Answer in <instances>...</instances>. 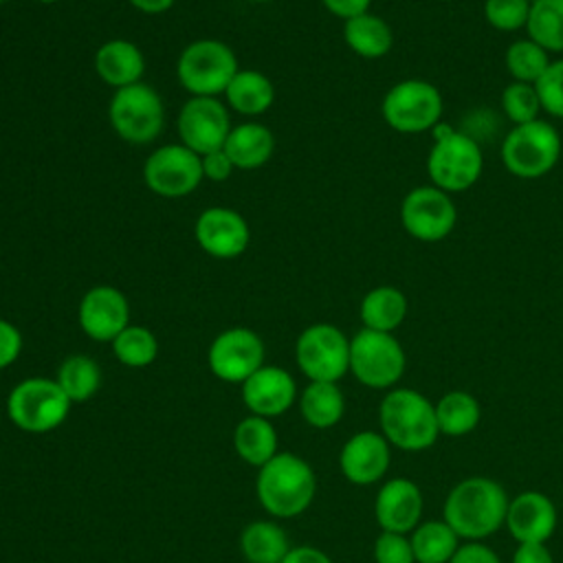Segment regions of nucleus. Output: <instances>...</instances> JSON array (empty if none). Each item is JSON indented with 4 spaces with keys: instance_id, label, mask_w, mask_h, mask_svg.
Instances as JSON below:
<instances>
[{
    "instance_id": "nucleus-13",
    "label": "nucleus",
    "mask_w": 563,
    "mask_h": 563,
    "mask_svg": "<svg viewBox=\"0 0 563 563\" xmlns=\"http://www.w3.org/2000/svg\"><path fill=\"white\" fill-rule=\"evenodd\" d=\"M143 178L158 196H187L202 180V158L185 145H163L147 156Z\"/></svg>"
},
{
    "instance_id": "nucleus-35",
    "label": "nucleus",
    "mask_w": 563,
    "mask_h": 563,
    "mask_svg": "<svg viewBox=\"0 0 563 563\" xmlns=\"http://www.w3.org/2000/svg\"><path fill=\"white\" fill-rule=\"evenodd\" d=\"M114 356L128 367H145L158 354L156 336L143 325H128L112 341Z\"/></svg>"
},
{
    "instance_id": "nucleus-38",
    "label": "nucleus",
    "mask_w": 563,
    "mask_h": 563,
    "mask_svg": "<svg viewBox=\"0 0 563 563\" xmlns=\"http://www.w3.org/2000/svg\"><path fill=\"white\" fill-rule=\"evenodd\" d=\"M534 88L539 92L541 108L548 114L563 119V59L550 62V66L539 77Z\"/></svg>"
},
{
    "instance_id": "nucleus-20",
    "label": "nucleus",
    "mask_w": 563,
    "mask_h": 563,
    "mask_svg": "<svg viewBox=\"0 0 563 563\" xmlns=\"http://www.w3.org/2000/svg\"><path fill=\"white\" fill-rule=\"evenodd\" d=\"M517 543H545L556 528V508L539 490H523L508 504L506 523Z\"/></svg>"
},
{
    "instance_id": "nucleus-40",
    "label": "nucleus",
    "mask_w": 563,
    "mask_h": 563,
    "mask_svg": "<svg viewBox=\"0 0 563 563\" xmlns=\"http://www.w3.org/2000/svg\"><path fill=\"white\" fill-rule=\"evenodd\" d=\"M20 350H22L20 330L13 323L0 319V369L9 367L20 356Z\"/></svg>"
},
{
    "instance_id": "nucleus-44",
    "label": "nucleus",
    "mask_w": 563,
    "mask_h": 563,
    "mask_svg": "<svg viewBox=\"0 0 563 563\" xmlns=\"http://www.w3.org/2000/svg\"><path fill=\"white\" fill-rule=\"evenodd\" d=\"M321 2H323V7H325L332 15L343 18V20H350V18H354V15L367 13L372 0H321Z\"/></svg>"
},
{
    "instance_id": "nucleus-45",
    "label": "nucleus",
    "mask_w": 563,
    "mask_h": 563,
    "mask_svg": "<svg viewBox=\"0 0 563 563\" xmlns=\"http://www.w3.org/2000/svg\"><path fill=\"white\" fill-rule=\"evenodd\" d=\"M282 563H332V559L312 545H297L290 548Z\"/></svg>"
},
{
    "instance_id": "nucleus-1",
    "label": "nucleus",
    "mask_w": 563,
    "mask_h": 563,
    "mask_svg": "<svg viewBox=\"0 0 563 563\" xmlns=\"http://www.w3.org/2000/svg\"><path fill=\"white\" fill-rule=\"evenodd\" d=\"M508 495L490 477L473 475L457 482L444 501V521L460 539L482 541L506 523Z\"/></svg>"
},
{
    "instance_id": "nucleus-49",
    "label": "nucleus",
    "mask_w": 563,
    "mask_h": 563,
    "mask_svg": "<svg viewBox=\"0 0 563 563\" xmlns=\"http://www.w3.org/2000/svg\"><path fill=\"white\" fill-rule=\"evenodd\" d=\"M0 2H4V0H0Z\"/></svg>"
},
{
    "instance_id": "nucleus-24",
    "label": "nucleus",
    "mask_w": 563,
    "mask_h": 563,
    "mask_svg": "<svg viewBox=\"0 0 563 563\" xmlns=\"http://www.w3.org/2000/svg\"><path fill=\"white\" fill-rule=\"evenodd\" d=\"M407 317V297L396 286H376L361 301V321L367 330L394 332Z\"/></svg>"
},
{
    "instance_id": "nucleus-19",
    "label": "nucleus",
    "mask_w": 563,
    "mask_h": 563,
    "mask_svg": "<svg viewBox=\"0 0 563 563\" xmlns=\"http://www.w3.org/2000/svg\"><path fill=\"white\" fill-rule=\"evenodd\" d=\"M295 378L277 365H262L242 383V400L253 416L275 418L295 402Z\"/></svg>"
},
{
    "instance_id": "nucleus-4",
    "label": "nucleus",
    "mask_w": 563,
    "mask_h": 563,
    "mask_svg": "<svg viewBox=\"0 0 563 563\" xmlns=\"http://www.w3.org/2000/svg\"><path fill=\"white\" fill-rule=\"evenodd\" d=\"M433 130V145L427 156V174L433 187L446 194L471 189L484 169V156L477 141L444 123H438Z\"/></svg>"
},
{
    "instance_id": "nucleus-21",
    "label": "nucleus",
    "mask_w": 563,
    "mask_h": 563,
    "mask_svg": "<svg viewBox=\"0 0 563 563\" xmlns=\"http://www.w3.org/2000/svg\"><path fill=\"white\" fill-rule=\"evenodd\" d=\"M422 493L416 482L405 477L387 479L374 501V515L383 530L387 532H411L422 517Z\"/></svg>"
},
{
    "instance_id": "nucleus-39",
    "label": "nucleus",
    "mask_w": 563,
    "mask_h": 563,
    "mask_svg": "<svg viewBox=\"0 0 563 563\" xmlns=\"http://www.w3.org/2000/svg\"><path fill=\"white\" fill-rule=\"evenodd\" d=\"M374 561L376 563H416L411 539L402 532L383 530L374 543Z\"/></svg>"
},
{
    "instance_id": "nucleus-12",
    "label": "nucleus",
    "mask_w": 563,
    "mask_h": 563,
    "mask_svg": "<svg viewBox=\"0 0 563 563\" xmlns=\"http://www.w3.org/2000/svg\"><path fill=\"white\" fill-rule=\"evenodd\" d=\"M405 231L420 242H440L457 224V209L451 196L433 185L413 187L400 205Z\"/></svg>"
},
{
    "instance_id": "nucleus-6",
    "label": "nucleus",
    "mask_w": 563,
    "mask_h": 563,
    "mask_svg": "<svg viewBox=\"0 0 563 563\" xmlns=\"http://www.w3.org/2000/svg\"><path fill=\"white\" fill-rule=\"evenodd\" d=\"M70 400L53 378H26L20 380L9 398H7V413L11 422L29 433H46L57 429L68 411Z\"/></svg>"
},
{
    "instance_id": "nucleus-26",
    "label": "nucleus",
    "mask_w": 563,
    "mask_h": 563,
    "mask_svg": "<svg viewBox=\"0 0 563 563\" xmlns=\"http://www.w3.org/2000/svg\"><path fill=\"white\" fill-rule=\"evenodd\" d=\"M299 411L303 420L314 429L334 427L345 411V398L336 383L310 380L299 396Z\"/></svg>"
},
{
    "instance_id": "nucleus-15",
    "label": "nucleus",
    "mask_w": 563,
    "mask_h": 563,
    "mask_svg": "<svg viewBox=\"0 0 563 563\" xmlns=\"http://www.w3.org/2000/svg\"><path fill=\"white\" fill-rule=\"evenodd\" d=\"M231 132L227 108L216 97H191L178 114V134L196 154L220 150Z\"/></svg>"
},
{
    "instance_id": "nucleus-8",
    "label": "nucleus",
    "mask_w": 563,
    "mask_h": 563,
    "mask_svg": "<svg viewBox=\"0 0 563 563\" xmlns=\"http://www.w3.org/2000/svg\"><path fill=\"white\" fill-rule=\"evenodd\" d=\"M238 73L233 51L218 40L191 42L178 57L176 75L194 97H213L227 90Z\"/></svg>"
},
{
    "instance_id": "nucleus-27",
    "label": "nucleus",
    "mask_w": 563,
    "mask_h": 563,
    "mask_svg": "<svg viewBox=\"0 0 563 563\" xmlns=\"http://www.w3.org/2000/svg\"><path fill=\"white\" fill-rule=\"evenodd\" d=\"M345 44L361 57L376 59L389 53L394 44V35L389 24L372 13H361L350 20H345L343 26Z\"/></svg>"
},
{
    "instance_id": "nucleus-48",
    "label": "nucleus",
    "mask_w": 563,
    "mask_h": 563,
    "mask_svg": "<svg viewBox=\"0 0 563 563\" xmlns=\"http://www.w3.org/2000/svg\"><path fill=\"white\" fill-rule=\"evenodd\" d=\"M251 2H266V0H251Z\"/></svg>"
},
{
    "instance_id": "nucleus-43",
    "label": "nucleus",
    "mask_w": 563,
    "mask_h": 563,
    "mask_svg": "<svg viewBox=\"0 0 563 563\" xmlns=\"http://www.w3.org/2000/svg\"><path fill=\"white\" fill-rule=\"evenodd\" d=\"M512 563H554L545 543H519Z\"/></svg>"
},
{
    "instance_id": "nucleus-11",
    "label": "nucleus",
    "mask_w": 563,
    "mask_h": 563,
    "mask_svg": "<svg viewBox=\"0 0 563 563\" xmlns=\"http://www.w3.org/2000/svg\"><path fill=\"white\" fill-rule=\"evenodd\" d=\"M108 114L114 132L130 143H150L163 128V101L154 88L141 81L119 88Z\"/></svg>"
},
{
    "instance_id": "nucleus-17",
    "label": "nucleus",
    "mask_w": 563,
    "mask_h": 563,
    "mask_svg": "<svg viewBox=\"0 0 563 563\" xmlns=\"http://www.w3.org/2000/svg\"><path fill=\"white\" fill-rule=\"evenodd\" d=\"M194 233L200 249L220 260L242 255L251 235L246 220L238 211L224 207H211L202 211L196 220Z\"/></svg>"
},
{
    "instance_id": "nucleus-34",
    "label": "nucleus",
    "mask_w": 563,
    "mask_h": 563,
    "mask_svg": "<svg viewBox=\"0 0 563 563\" xmlns=\"http://www.w3.org/2000/svg\"><path fill=\"white\" fill-rule=\"evenodd\" d=\"M548 66H550L548 51L541 48L530 37L512 42L506 51V70L515 81L537 84Z\"/></svg>"
},
{
    "instance_id": "nucleus-36",
    "label": "nucleus",
    "mask_w": 563,
    "mask_h": 563,
    "mask_svg": "<svg viewBox=\"0 0 563 563\" xmlns=\"http://www.w3.org/2000/svg\"><path fill=\"white\" fill-rule=\"evenodd\" d=\"M501 110L504 114L515 123H530L539 119L541 101L534 84H523V81H510L504 92H501Z\"/></svg>"
},
{
    "instance_id": "nucleus-3",
    "label": "nucleus",
    "mask_w": 563,
    "mask_h": 563,
    "mask_svg": "<svg viewBox=\"0 0 563 563\" xmlns=\"http://www.w3.org/2000/svg\"><path fill=\"white\" fill-rule=\"evenodd\" d=\"M378 422L385 440L402 451H424L440 435L435 405L409 387H396L385 394L378 407Z\"/></svg>"
},
{
    "instance_id": "nucleus-41",
    "label": "nucleus",
    "mask_w": 563,
    "mask_h": 563,
    "mask_svg": "<svg viewBox=\"0 0 563 563\" xmlns=\"http://www.w3.org/2000/svg\"><path fill=\"white\" fill-rule=\"evenodd\" d=\"M449 563H501L497 552L482 541H466L457 545L455 554L451 556Z\"/></svg>"
},
{
    "instance_id": "nucleus-32",
    "label": "nucleus",
    "mask_w": 563,
    "mask_h": 563,
    "mask_svg": "<svg viewBox=\"0 0 563 563\" xmlns=\"http://www.w3.org/2000/svg\"><path fill=\"white\" fill-rule=\"evenodd\" d=\"M55 380L70 402H84L97 394L101 385V369L90 356L73 354L62 361Z\"/></svg>"
},
{
    "instance_id": "nucleus-2",
    "label": "nucleus",
    "mask_w": 563,
    "mask_h": 563,
    "mask_svg": "<svg viewBox=\"0 0 563 563\" xmlns=\"http://www.w3.org/2000/svg\"><path fill=\"white\" fill-rule=\"evenodd\" d=\"M257 499L273 517L301 515L317 493V479L310 464L295 453H275L260 466L255 482Z\"/></svg>"
},
{
    "instance_id": "nucleus-37",
    "label": "nucleus",
    "mask_w": 563,
    "mask_h": 563,
    "mask_svg": "<svg viewBox=\"0 0 563 563\" xmlns=\"http://www.w3.org/2000/svg\"><path fill=\"white\" fill-rule=\"evenodd\" d=\"M532 0H486L484 18L486 22L504 33H512L526 26Z\"/></svg>"
},
{
    "instance_id": "nucleus-25",
    "label": "nucleus",
    "mask_w": 563,
    "mask_h": 563,
    "mask_svg": "<svg viewBox=\"0 0 563 563\" xmlns=\"http://www.w3.org/2000/svg\"><path fill=\"white\" fill-rule=\"evenodd\" d=\"M238 455L251 466H264L277 453V431L268 418L246 416L233 431Z\"/></svg>"
},
{
    "instance_id": "nucleus-47",
    "label": "nucleus",
    "mask_w": 563,
    "mask_h": 563,
    "mask_svg": "<svg viewBox=\"0 0 563 563\" xmlns=\"http://www.w3.org/2000/svg\"><path fill=\"white\" fill-rule=\"evenodd\" d=\"M40 2H57V0H40Z\"/></svg>"
},
{
    "instance_id": "nucleus-16",
    "label": "nucleus",
    "mask_w": 563,
    "mask_h": 563,
    "mask_svg": "<svg viewBox=\"0 0 563 563\" xmlns=\"http://www.w3.org/2000/svg\"><path fill=\"white\" fill-rule=\"evenodd\" d=\"M79 325L95 341H114L130 325V306L114 286L90 288L79 303Z\"/></svg>"
},
{
    "instance_id": "nucleus-18",
    "label": "nucleus",
    "mask_w": 563,
    "mask_h": 563,
    "mask_svg": "<svg viewBox=\"0 0 563 563\" xmlns=\"http://www.w3.org/2000/svg\"><path fill=\"white\" fill-rule=\"evenodd\" d=\"M391 462L389 442L383 433L358 431L341 449L339 466L347 482L367 486L385 477Z\"/></svg>"
},
{
    "instance_id": "nucleus-7",
    "label": "nucleus",
    "mask_w": 563,
    "mask_h": 563,
    "mask_svg": "<svg viewBox=\"0 0 563 563\" xmlns=\"http://www.w3.org/2000/svg\"><path fill=\"white\" fill-rule=\"evenodd\" d=\"M405 350L391 332L363 328L350 341V372L372 389H387L405 374Z\"/></svg>"
},
{
    "instance_id": "nucleus-30",
    "label": "nucleus",
    "mask_w": 563,
    "mask_h": 563,
    "mask_svg": "<svg viewBox=\"0 0 563 563\" xmlns=\"http://www.w3.org/2000/svg\"><path fill=\"white\" fill-rule=\"evenodd\" d=\"M224 95L231 108L242 114H260L268 110L275 99L271 79L257 70H238Z\"/></svg>"
},
{
    "instance_id": "nucleus-22",
    "label": "nucleus",
    "mask_w": 563,
    "mask_h": 563,
    "mask_svg": "<svg viewBox=\"0 0 563 563\" xmlns=\"http://www.w3.org/2000/svg\"><path fill=\"white\" fill-rule=\"evenodd\" d=\"M95 68L108 86H114L119 90L139 84L145 70V59L136 44L128 40H110L97 51Z\"/></svg>"
},
{
    "instance_id": "nucleus-23",
    "label": "nucleus",
    "mask_w": 563,
    "mask_h": 563,
    "mask_svg": "<svg viewBox=\"0 0 563 563\" xmlns=\"http://www.w3.org/2000/svg\"><path fill=\"white\" fill-rule=\"evenodd\" d=\"M275 147L273 132L262 123H242L231 128L222 150L231 158V163L240 169L262 167Z\"/></svg>"
},
{
    "instance_id": "nucleus-10",
    "label": "nucleus",
    "mask_w": 563,
    "mask_h": 563,
    "mask_svg": "<svg viewBox=\"0 0 563 563\" xmlns=\"http://www.w3.org/2000/svg\"><path fill=\"white\" fill-rule=\"evenodd\" d=\"M295 358L310 380L336 383L350 372V339L332 323H314L299 334Z\"/></svg>"
},
{
    "instance_id": "nucleus-14",
    "label": "nucleus",
    "mask_w": 563,
    "mask_h": 563,
    "mask_svg": "<svg viewBox=\"0 0 563 563\" xmlns=\"http://www.w3.org/2000/svg\"><path fill=\"white\" fill-rule=\"evenodd\" d=\"M207 358L220 380L244 383L264 365V343L249 328H229L213 339Z\"/></svg>"
},
{
    "instance_id": "nucleus-29",
    "label": "nucleus",
    "mask_w": 563,
    "mask_h": 563,
    "mask_svg": "<svg viewBox=\"0 0 563 563\" xmlns=\"http://www.w3.org/2000/svg\"><path fill=\"white\" fill-rule=\"evenodd\" d=\"M479 418H482L479 402L468 391L453 389V391H446L435 402V420L442 435H451V438L466 435L479 424Z\"/></svg>"
},
{
    "instance_id": "nucleus-9",
    "label": "nucleus",
    "mask_w": 563,
    "mask_h": 563,
    "mask_svg": "<svg viewBox=\"0 0 563 563\" xmlns=\"http://www.w3.org/2000/svg\"><path fill=\"white\" fill-rule=\"evenodd\" d=\"M440 90L424 79H405L387 90L383 97V119L389 128L402 134H418L433 130L442 114Z\"/></svg>"
},
{
    "instance_id": "nucleus-42",
    "label": "nucleus",
    "mask_w": 563,
    "mask_h": 563,
    "mask_svg": "<svg viewBox=\"0 0 563 563\" xmlns=\"http://www.w3.org/2000/svg\"><path fill=\"white\" fill-rule=\"evenodd\" d=\"M202 176H207L209 180H227L231 176V172L235 169V165L231 163V158L227 156V152L220 147V150H213L209 154H202Z\"/></svg>"
},
{
    "instance_id": "nucleus-33",
    "label": "nucleus",
    "mask_w": 563,
    "mask_h": 563,
    "mask_svg": "<svg viewBox=\"0 0 563 563\" xmlns=\"http://www.w3.org/2000/svg\"><path fill=\"white\" fill-rule=\"evenodd\" d=\"M526 29L548 53H563V0H532Z\"/></svg>"
},
{
    "instance_id": "nucleus-31",
    "label": "nucleus",
    "mask_w": 563,
    "mask_h": 563,
    "mask_svg": "<svg viewBox=\"0 0 563 563\" xmlns=\"http://www.w3.org/2000/svg\"><path fill=\"white\" fill-rule=\"evenodd\" d=\"M460 537L442 521H422L411 530V548L416 563H449L457 550Z\"/></svg>"
},
{
    "instance_id": "nucleus-46",
    "label": "nucleus",
    "mask_w": 563,
    "mask_h": 563,
    "mask_svg": "<svg viewBox=\"0 0 563 563\" xmlns=\"http://www.w3.org/2000/svg\"><path fill=\"white\" fill-rule=\"evenodd\" d=\"M132 7H136L139 11H143V13H163V11H167L172 4H174V0H128Z\"/></svg>"
},
{
    "instance_id": "nucleus-5",
    "label": "nucleus",
    "mask_w": 563,
    "mask_h": 563,
    "mask_svg": "<svg viewBox=\"0 0 563 563\" xmlns=\"http://www.w3.org/2000/svg\"><path fill=\"white\" fill-rule=\"evenodd\" d=\"M561 136L543 119L515 125L501 143L504 167L517 178H541L559 163Z\"/></svg>"
},
{
    "instance_id": "nucleus-28",
    "label": "nucleus",
    "mask_w": 563,
    "mask_h": 563,
    "mask_svg": "<svg viewBox=\"0 0 563 563\" xmlns=\"http://www.w3.org/2000/svg\"><path fill=\"white\" fill-rule=\"evenodd\" d=\"M242 554L249 563H282L288 554V537L275 521H253L240 537Z\"/></svg>"
}]
</instances>
